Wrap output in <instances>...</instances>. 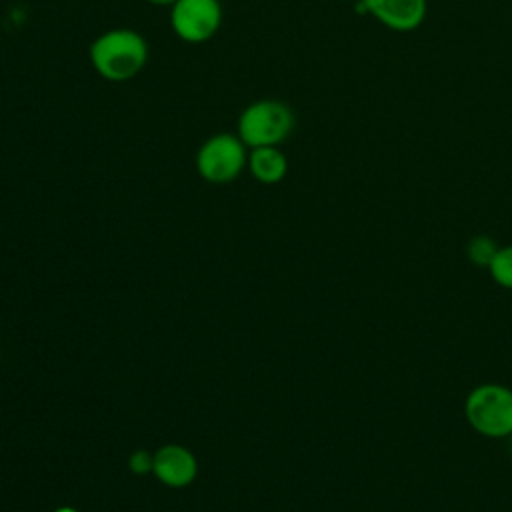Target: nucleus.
<instances>
[{"label":"nucleus","mask_w":512,"mask_h":512,"mask_svg":"<svg viewBox=\"0 0 512 512\" xmlns=\"http://www.w3.org/2000/svg\"><path fill=\"white\" fill-rule=\"evenodd\" d=\"M248 166V146L238 134L218 132L206 138L196 152V172L210 184H228Z\"/></svg>","instance_id":"20e7f679"},{"label":"nucleus","mask_w":512,"mask_h":512,"mask_svg":"<svg viewBox=\"0 0 512 512\" xmlns=\"http://www.w3.org/2000/svg\"><path fill=\"white\" fill-rule=\"evenodd\" d=\"M464 416L480 436H512V388L496 382L474 386L464 400Z\"/></svg>","instance_id":"7ed1b4c3"},{"label":"nucleus","mask_w":512,"mask_h":512,"mask_svg":"<svg viewBox=\"0 0 512 512\" xmlns=\"http://www.w3.org/2000/svg\"><path fill=\"white\" fill-rule=\"evenodd\" d=\"M292 108L276 98L250 102L238 116V136L250 148L280 146L294 130Z\"/></svg>","instance_id":"f03ea898"},{"label":"nucleus","mask_w":512,"mask_h":512,"mask_svg":"<svg viewBox=\"0 0 512 512\" xmlns=\"http://www.w3.org/2000/svg\"><path fill=\"white\" fill-rule=\"evenodd\" d=\"M52 512H80V510H76V508H72V506H58V508H54Z\"/></svg>","instance_id":"ddd939ff"},{"label":"nucleus","mask_w":512,"mask_h":512,"mask_svg":"<svg viewBox=\"0 0 512 512\" xmlns=\"http://www.w3.org/2000/svg\"><path fill=\"white\" fill-rule=\"evenodd\" d=\"M152 474L168 488H184L196 480L198 460L182 444H164L154 452Z\"/></svg>","instance_id":"423d86ee"},{"label":"nucleus","mask_w":512,"mask_h":512,"mask_svg":"<svg viewBox=\"0 0 512 512\" xmlns=\"http://www.w3.org/2000/svg\"><path fill=\"white\" fill-rule=\"evenodd\" d=\"M344 2H348V0H344Z\"/></svg>","instance_id":"4468645a"},{"label":"nucleus","mask_w":512,"mask_h":512,"mask_svg":"<svg viewBox=\"0 0 512 512\" xmlns=\"http://www.w3.org/2000/svg\"><path fill=\"white\" fill-rule=\"evenodd\" d=\"M148 56L146 38L132 28H110L98 34L88 48L94 72L108 82L132 80L144 70Z\"/></svg>","instance_id":"f257e3e1"},{"label":"nucleus","mask_w":512,"mask_h":512,"mask_svg":"<svg viewBox=\"0 0 512 512\" xmlns=\"http://www.w3.org/2000/svg\"><path fill=\"white\" fill-rule=\"evenodd\" d=\"M152 458H154V452H148V450H134L128 458V468L130 472L138 474V476H144V474H150L152 472Z\"/></svg>","instance_id":"9b49d317"},{"label":"nucleus","mask_w":512,"mask_h":512,"mask_svg":"<svg viewBox=\"0 0 512 512\" xmlns=\"http://www.w3.org/2000/svg\"><path fill=\"white\" fill-rule=\"evenodd\" d=\"M486 270L498 286L512 290V244L500 246Z\"/></svg>","instance_id":"9d476101"},{"label":"nucleus","mask_w":512,"mask_h":512,"mask_svg":"<svg viewBox=\"0 0 512 512\" xmlns=\"http://www.w3.org/2000/svg\"><path fill=\"white\" fill-rule=\"evenodd\" d=\"M366 10L384 26L410 32L418 28L426 16V0H362Z\"/></svg>","instance_id":"0eeeda50"},{"label":"nucleus","mask_w":512,"mask_h":512,"mask_svg":"<svg viewBox=\"0 0 512 512\" xmlns=\"http://www.w3.org/2000/svg\"><path fill=\"white\" fill-rule=\"evenodd\" d=\"M248 170L260 184H278L288 172V160L280 146H258L248 150Z\"/></svg>","instance_id":"6e6552de"},{"label":"nucleus","mask_w":512,"mask_h":512,"mask_svg":"<svg viewBox=\"0 0 512 512\" xmlns=\"http://www.w3.org/2000/svg\"><path fill=\"white\" fill-rule=\"evenodd\" d=\"M498 248H500V246L496 244L494 238H490V236H486V234H478V236L470 238V242H468V246H466V256H468V260H470L474 266H478V268H488L490 262H492V258H494V254L498 252Z\"/></svg>","instance_id":"1a4fd4ad"},{"label":"nucleus","mask_w":512,"mask_h":512,"mask_svg":"<svg viewBox=\"0 0 512 512\" xmlns=\"http://www.w3.org/2000/svg\"><path fill=\"white\" fill-rule=\"evenodd\" d=\"M220 0H178L170 6V26L188 44H202L214 38L222 26Z\"/></svg>","instance_id":"39448f33"},{"label":"nucleus","mask_w":512,"mask_h":512,"mask_svg":"<svg viewBox=\"0 0 512 512\" xmlns=\"http://www.w3.org/2000/svg\"><path fill=\"white\" fill-rule=\"evenodd\" d=\"M148 4H152V6H172V4H176L178 0H146Z\"/></svg>","instance_id":"f8f14e48"}]
</instances>
